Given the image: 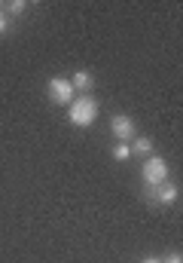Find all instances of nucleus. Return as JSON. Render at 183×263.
Wrapping results in <instances>:
<instances>
[{
  "label": "nucleus",
  "instance_id": "3",
  "mask_svg": "<svg viewBox=\"0 0 183 263\" xmlns=\"http://www.w3.org/2000/svg\"><path fill=\"white\" fill-rule=\"evenodd\" d=\"M46 92H49V101H52V104H64V107L76 98V92H73V86H70L67 77H52V80L46 83Z\"/></svg>",
  "mask_w": 183,
  "mask_h": 263
},
{
  "label": "nucleus",
  "instance_id": "9",
  "mask_svg": "<svg viewBox=\"0 0 183 263\" xmlns=\"http://www.w3.org/2000/svg\"><path fill=\"white\" fill-rule=\"evenodd\" d=\"M25 9H28V3H25V0H12V3H9V12H12V15H22Z\"/></svg>",
  "mask_w": 183,
  "mask_h": 263
},
{
  "label": "nucleus",
  "instance_id": "8",
  "mask_svg": "<svg viewBox=\"0 0 183 263\" xmlns=\"http://www.w3.org/2000/svg\"><path fill=\"white\" fill-rule=\"evenodd\" d=\"M128 156H131V147H128V144H116V147H113V159H116V162H125Z\"/></svg>",
  "mask_w": 183,
  "mask_h": 263
},
{
  "label": "nucleus",
  "instance_id": "11",
  "mask_svg": "<svg viewBox=\"0 0 183 263\" xmlns=\"http://www.w3.org/2000/svg\"><path fill=\"white\" fill-rule=\"evenodd\" d=\"M162 263H183V257H180V254H168Z\"/></svg>",
  "mask_w": 183,
  "mask_h": 263
},
{
  "label": "nucleus",
  "instance_id": "2",
  "mask_svg": "<svg viewBox=\"0 0 183 263\" xmlns=\"http://www.w3.org/2000/svg\"><path fill=\"white\" fill-rule=\"evenodd\" d=\"M140 178H144V184L147 187H159V184H165L168 181V162L162 159V156H147L144 159V165H140Z\"/></svg>",
  "mask_w": 183,
  "mask_h": 263
},
{
  "label": "nucleus",
  "instance_id": "4",
  "mask_svg": "<svg viewBox=\"0 0 183 263\" xmlns=\"http://www.w3.org/2000/svg\"><path fill=\"white\" fill-rule=\"evenodd\" d=\"M110 132H113V138H116L119 144H128V141L137 135L134 120H131L128 114H113V117H110Z\"/></svg>",
  "mask_w": 183,
  "mask_h": 263
},
{
  "label": "nucleus",
  "instance_id": "6",
  "mask_svg": "<svg viewBox=\"0 0 183 263\" xmlns=\"http://www.w3.org/2000/svg\"><path fill=\"white\" fill-rule=\"evenodd\" d=\"M153 196H156V202H162V205H174V202H177V196H180V190H177V184L165 181V184L153 187Z\"/></svg>",
  "mask_w": 183,
  "mask_h": 263
},
{
  "label": "nucleus",
  "instance_id": "10",
  "mask_svg": "<svg viewBox=\"0 0 183 263\" xmlns=\"http://www.w3.org/2000/svg\"><path fill=\"white\" fill-rule=\"evenodd\" d=\"M9 31V18H6V12H0V34H6Z\"/></svg>",
  "mask_w": 183,
  "mask_h": 263
},
{
  "label": "nucleus",
  "instance_id": "5",
  "mask_svg": "<svg viewBox=\"0 0 183 263\" xmlns=\"http://www.w3.org/2000/svg\"><path fill=\"white\" fill-rule=\"evenodd\" d=\"M70 86H73V92H76V95H89V89L95 86V77H92L86 67H79V70L70 77Z\"/></svg>",
  "mask_w": 183,
  "mask_h": 263
},
{
  "label": "nucleus",
  "instance_id": "7",
  "mask_svg": "<svg viewBox=\"0 0 183 263\" xmlns=\"http://www.w3.org/2000/svg\"><path fill=\"white\" fill-rule=\"evenodd\" d=\"M128 147H131V156H134V153H137V156H144V159H147V156H153V138H147V135H134Z\"/></svg>",
  "mask_w": 183,
  "mask_h": 263
},
{
  "label": "nucleus",
  "instance_id": "13",
  "mask_svg": "<svg viewBox=\"0 0 183 263\" xmlns=\"http://www.w3.org/2000/svg\"><path fill=\"white\" fill-rule=\"evenodd\" d=\"M0 12H3V3H0Z\"/></svg>",
  "mask_w": 183,
  "mask_h": 263
},
{
  "label": "nucleus",
  "instance_id": "12",
  "mask_svg": "<svg viewBox=\"0 0 183 263\" xmlns=\"http://www.w3.org/2000/svg\"><path fill=\"white\" fill-rule=\"evenodd\" d=\"M140 263H162V260H156V257H144Z\"/></svg>",
  "mask_w": 183,
  "mask_h": 263
},
{
  "label": "nucleus",
  "instance_id": "1",
  "mask_svg": "<svg viewBox=\"0 0 183 263\" xmlns=\"http://www.w3.org/2000/svg\"><path fill=\"white\" fill-rule=\"evenodd\" d=\"M98 114H101V104H98L95 95H76V98L67 104V123H70L73 129H89V126H95Z\"/></svg>",
  "mask_w": 183,
  "mask_h": 263
}]
</instances>
